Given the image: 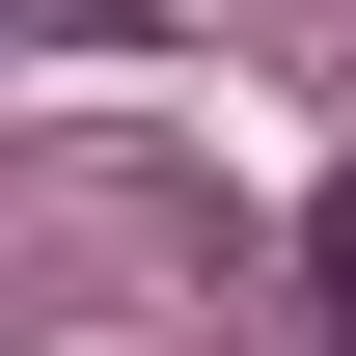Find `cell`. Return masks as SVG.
I'll return each mask as SVG.
<instances>
[{
    "label": "cell",
    "instance_id": "obj_1",
    "mask_svg": "<svg viewBox=\"0 0 356 356\" xmlns=\"http://www.w3.org/2000/svg\"><path fill=\"white\" fill-rule=\"evenodd\" d=\"M302 329H356V165L302 192Z\"/></svg>",
    "mask_w": 356,
    "mask_h": 356
}]
</instances>
